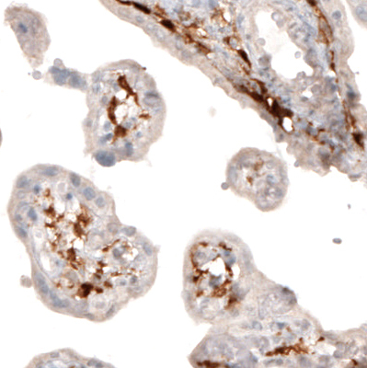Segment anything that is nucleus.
<instances>
[{
	"instance_id": "nucleus-1",
	"label": "nucleus",
	"mask_w": 367,
	"mask_h": 368,
	"mask_svg": "<svg viewBox=\"0 0 367 368\" xmlns=\"http://www.w3.org/2000/svg\"><path fill=\"white\" fill-rule=\"evenodd\" d=\"M90 82L85 154L108 150L119 162L142 160L158 138L164 113L152 77L136 62L123 60L100 67Z\"/></svg>"
},
{
	"instance_id": "nucleus-2",
	"label": "nucleus",
	"mask_w": 367,
	"mask_h": 368,
	"mask_svg": "<svg viewBox=\"0 0 367 368\" xmlns=\"http://www.w3.org/2000/svg\"><path fill=\"white\" fill-rule=\"evenodd\" d=\"M181 297L196 324L225 326L247 318L268 280L252 251L229 231L206 229L188 244L183 259Z\"/></svg>"
},
{
	"instance_id": "nucleus-3",
	"label": "nucleus",
	"mask_w": 367,
	"mask_h": 368,
	"mask_svg": "<svg viewBox=\"0 0 367 368\" xmlns=\"http://www.w3.org/2000/svg\"><path fill=\"white\" fill-rule=\"evenodd\" d=\"M239 337L249 348L281 365L282 357H294L303 368L313 362L328 361L326 331L319 320L300 305L283 315L260 320H242L223 326Z\"/></svg>"
},
{
	"instance_id": "nucleus-4",
	"label": "nucleus",
	"mask_w": 367,
	"mask_h": 368,
	"mask_svg": "<svg viewBox=\"0 0 367 368\" xmlns=\"http://www.w3.org/2000/svg\"><path fill=\"white\" fill-rule=\"evenodd\" d=\"M11 21L26 58L32 67H39L51 42L45 18L28 7H17L13 8Z\"/></svg>"
},
{
	"instance_id": "nucleus-5",
	"label": "nucleus",
	"mask_w": 367,
	"mask_h": 368,
	"mask_svg": "<svg viewBox=\"0 0 367 368\" xmlns=\"http://www.w3.org/2000/svg\"><path fill=\"white\" fill-rule=\"evenodd\" d=\"M31 264V284L40 300L45 304L50 293V284L44 273L37 267V265L30 261Z\"/></svg>"
},
{
	"instance_id": "nucleus-6",
	"label": "nucleus",
	"mask_w": 367,
	"mask_h": 368,
	"mask_svg": "<svg viewBox=\"0 0 367 368\" xmlns=\"http://www.w3.org/2000/svg\"><path fill=\"white\" fill-rule=\"evenodd\" d=\"M64 170L66 169L60 166L49 164H38L30 169L34 175L44 178H55L63 174Z\"/></svg>"
},
{
	"instance_id": "nucleus-7",
	"label": "nucleus",
	"mask_w": 367,
	"mask_h": 368,
	"mask_svg": "<svg viewBox=\"0 0 367 368\" xmlns=\"http://www.w3.org/2000/svg\"><path fill=\"white\" fill-rule=\"evenodd\" d=\"M91 155L97 163L104 167H113L119 162L116 155L108 150H97Z\"/></svg>"
},
{
	"instance_id": "nucleus-8",
	"label": "nucleus",
	"mask_w": 367,
	"mask_h": 368,
	"mask_svg": "<svg viewBox=\"0 0 367 368\" xmlns=\"http://www.w3.org/2000/svg\"><path fill=\"white\" fill-rule=\"evenodd\" d=\"M72 70L68 68H59L57 66H52L48 70V74L52 77L53 84L57 86H66L67 81L71 75Z\"/></svg>"
},
{
	"instance_id": "nucleus-9",
	"label": "nucleus",
	"mask_w": 367,
	"mask_h": 368,
	"mask_svg": "<svg viewBox=\"0 0 367 368\" xmlns=\"http://www.w3.org/2000/svg\"><path fill=\"white\" fill-rule=\"evenodd\" d=\"M66 86L74 89H79L81 91H87L88 89V80L83 74L75 70H72V73L67 81Z\"/></svg>"
},
{
	"instance_id": "nucleus-10",
	"label": "nucleus",
	"mask_w": 367,
	"mask_h": 368,
	"mask_svg": "<svg viewBox=\"0 0 367 368\" xmlns=\"http://www.w3.org/2000/svg\"><path fill=\"white\" fill-rule=\"evenodd\" d=\"M87 180L84 178L83 185L78 190V192L87 203H93L94 200L97 198L100 191L96 188V186L92 182L88 181V183H86Z\"/></svg>"
},
{
	"instance_id": "nucleus-11",
	"label": "nucleus",
	"mask_w": 367,
	"mask_h": 368,
	"mask_svg": "<svg viewBox=\"0 0 367 368\" xmlns=\"http://www.w3.org/2000/svg\"><path fill=\"white\" fill-rule=\"evenodd\" d=\"M32 181L31 175L30 174L29 171H26L21 173L20 175L17 178V180L15 181L14 189L15 190H28L30 188V184Z\"/></svg>"
},
{
	"instance_id": "nucleus-12",
	"label": "nucleus",
	"mask_w": 367,
	"mask_h": 368,
	"mask_svg": "<svg viewBox=\"0 0 367 368\" xmlns=\"http://www.w3.org/2000/svg\"><path fill=\"white\" fill-rule=\"evenodd\" d=\"M13 227V231L15 235L17 236L18 239L23 243L24 246L27 247L29 244V240H30V234L29 231L25 229L24 227L18 226V225H12Z\"/></svg>"
},
{
	"instance_id": "nucleus-13",
	"label": "nucleus",
	"mask_w": 367,
	"mask_h": 368,
	"mask_svg": "<svg viewBox=\"0 0 367 368\" xmlns=\"http://www.w3.org/2000/svg\"><path fill=\"white\" fill-rule=\"evenodd\" d=\"M67 180L70 183V185H71L75 190H79L84 182V178L80 175L70 170H67Z\"/></svg>"
}]
</instances>
